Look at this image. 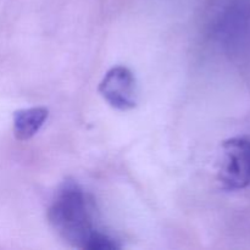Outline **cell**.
Here are the masks:
<instances>
[{
	"mask_svg": "<svg viewBox=\"0 0 250 250\" xmlns=\"http://www.w3.org/2000/svg\"><path fill=\"white\" fill-rule=\"evenodd\" d=\"M99 93L112 107L121 111H128L137 105L136 78L125 66H115L105 73Z\"/></svg>",
	"mask_w": 250,
	"mask_h": 250,
	"instance_id": "3",
	"label": "cell"
},
{
	"mask_svg": "<svg viewBox=\"0 0 250 250\" xmlns=\"http://www.w3.org/2000/svg\"><path fill=\"white\" fill-rule=\"evenodd\" d=\"M48 220L62 241L75 248L87 249L95 234L92 208L84 190L73 181L59 188L48 211Z\"/></svg>",
	"mask_w": 250,
	"mask_h": 250,
	"instance_id": "1",
	"label": "cell"
},
{
	"mask_svg": "<svg viewBox=\"0 0 250 250\" xmlns=\"http://www.w3.org/2000/svg\"><path fill=\"white\" fill-rule=\"evenodd\" d=\"M219 182L226 190H239L250 185V138L234 137L222 143Z\"/></svg>",
	"mask_w": 250,
	"mask_h": 250,
	"instance_id": "2",
	"label": "cell"
},
{
	"mask_svg": "<svg viewBox=\"0 0 250 250\" xmlns=\"http://www.w3.org/2000/svg\"><path fill=\"white\" fill-rule=\"evenodd\" d=\"M49 110L43 106L22 109L14 115V133L19 141H28L45 124Z\"/></svg>",
	"mask_w": 250,
	"mask_h": 250,
	"instance_id": "4",
	"label": "cell"
}]
</instances>
